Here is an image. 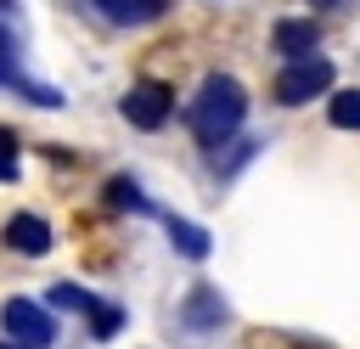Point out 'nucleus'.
I'll return each instance as SVG.
<instances>
[{
  "label": "nucleus",
  "mask_w": 360,
  "mask_h": 349,
  "mask_svg": "<svg viewBox=\"0 0 360 349\" xmlns=\"http://www.w3.org/2000/svg\"><path fill=\"white\" fill-rule=\"evenodd\" d=\"M259 146H264V141H236V146H231L225 158H214V169H219V174H236V169H242V163H248V158H253Z\"/></svg>",
  "instance_id": "nucleus-15"
},
{
  "label": "nucleus",
  "mask_w": 360,
  "mask_h": 349,
  "mask_svg": "<svg viewBox=\"0 0 360 349\" xmlns=\"http://www.w3.org/2000/svg\"><path fill=\"white\" fill-rule=\"evenodd\" d=\"M51 304H56V310H90L96 293H84V287H73V281H56V287H51Z\"/></svg>",
  "instance_id": "nucleus-14"
},
{
  "label": "nucleus",
  "mask_w": 360,
  "mask_h": 349,
  "mask_svg": "<svg viewBox=\"0 0 360 349\" xmlns=\"http://www.w3.org/2000/svg\"><path fill=\"white\" fill-rule=\"evenodd\" d=\"M163 231H169V242H174L180 259H208V253H214V236H208L202 225L180 220V214H163Z\"/></svg>",
  "instance_id": "nucleus-10"
},
{
  "label": "nucleus",
  "mask_w": 360,
  "mask_h": 349,
  "mask_svg": "<svg viewBox=\"0 0 360 349\" xmlns=\"http://www.w3.org/2000/svg\"><path fill=\"white\" fill-rule=\"evenodd\" d=\"M326 118H332V129H360V90H338Z\"/></svg>",
  "instance_id": "nucleus-12"
},
{
  "label": "nucleus",
  "mask_w": 360,
  "mask_h": 349,
  "mask_svg": "<svg viewBox=\"0 0 360 349\" xmlns=\"http://www.w3.org/2000/svg\"><path fill=\"white\" fill-rule=\"evenodd\" d=\"M101 197H107V208H129V214H152V203H146V191H141L135 180H124V174H112Z\"/></svg>",
  "instance_id": "nucleus-11"
},
{
  "label": "nucleus",
  "mask_w": 360,
  "mask_h": 349,
  "mask_svg": "<svg viewBox=\"0 0 360 349\" xmlns=\"http://www.w3.org/2000/svg\"><path fill=\"white\" fill-rule=\"evenodd\" d=\"M112 28H146V23H158L163 11H169V0H90Z\"/></svg>",
  "instance_id": "nucleus-7"
},
{
  "label": "nucleus",
  "mask_w": 360,
  "mask_h": 349,
  "mask_svg": "<svg viewBox=\"0 0 360 349\" xmlns=\"http://www.w3.org/2000/svg\"><path fill=\"white\" fill-rule=\"evenodd\" d=\"M242 118H248V90H242L231 73H208V79L197 84L191 107H186V124H191V135H197L202 152H219V146L242 129Z\"/></svg>",
  "instance_id": "nucleus-1"
},
{
  "label": "nucleus",
  "mask_w": 360,
  "mask_h": 349,
  "mask_svg": "<svg viewBox=\"0 0 360 349\" xmlns=\"http://www.w3.org/2000/svg\"><path fill=\"white\" fill-rule=\"evenodd\" d=\"M84 315H90V332H96V338H112V332L124 326V310H118V304H101V298H96Z\"/></svg>",
  "instance_id": "nucleus-13"
},
{
  "label": "nucleus",
  "mask_w": 360,
  "mask_h": 349,
  "mask_svg": "<svg viewBox=\"0 0 360 349\" xmlns=\"http://www.w3.org/2000/svg\"><path fill=\"white\" fill-rule=\"evenodd\" d=\"M0 349H17V343H0Z\"/></svg>",
  "instance_id": "nucleus-18"
},
{
  "label": "nucleus",
  "mask_w": 360,
  "mask_h": 349,
  "mask_svg": "<svg viewBox=\"0 0 360 349\" xmlns=\"http://www.w3.org/2000/svg\"><path fill=\"white\" fill-rule=\"evenodd\" d=\"M0 326H6V343H17V349H51L56 343V315L39 298H6Z\"/></svg>",
  "instance_id": "nucleus-2"
},
{
  "label": "nucleus",
  "mask_w": 360,
  "mask_h": 349,
  "mask_svg": "<svg viewBox=\"0 0 360 349\" xmlns=\"http://www.w3.org/2000/svg\"><path fill=\"white\" fill-rule=\"evenodd\" d=\"M309 6H338V0H309Z\"/></svg>",
  "instance_id": "nucleus-17"
},
{
  "label": "nucleus",
  "mask_w": 360,
  "mask_h": 349,
  "mask_svg": "<svg viewBox=\"0 0 360 349\" xmlns=\"http://www.w3.org/2000/svg\"><path fill=\"white\" fill-rule=\"evenodd\" d=\"M118 113H124L135 129H163V124H169V113H174V90H169V84H158V79L129 84V90H124V101H118Z\"/></svg>",
  "instance_id": "nucleus-4"
},
{
  "label": "nucleus",
  "mask_w": 360,
  "mask_h": 349,
  "mask_svg": "<svg viewBox=\"0 0 360 349\" xmlns=\"http://www.w3.org/2000/svg\"><path fill=\"white\" fill-rule=\"evenodd\" d=\"M270 45L292 62V56H309L315 45H321V23H309V17H281L276 23V34H270Z\"/></svg>",
  "instance_id": "nucleus-8"
},
{
  "label": "nucleus",
  "mask_w": 360,
  "mask_h": 349,
  "mask_svg": "<svg viewBox=\"0 0 360 349\" xmlns=\"http://www.w3.org/2000/svg\"><path fill=\"white\" fill-rule=\"evenodd\" d=\"M231 310H225V298H219V287H191V298H186V310H180V321L191 326V332H208V326H219Z\"/></svg>",
  "instance_id": "nucleus-9"
},
{
  "label": "nucleus",
  "mask_w": 360,
  "mask_h": 349,
  "mask_svg": "<svg viewBox=\"0 0 360 349\" xmlns=\"http://www.w3.org/2000/svg\"><path fill=\"white\" fill-rule=\"evenodd\" d=\"M0 84H11V90L28 96V101H45V107L62 101L51 84H34V79L22 73V34H17V23H0Z\"/></svg>",
  "instance_id": "nucleus-5"
},
{
  "label": "nucleus",
  "mask_w": 360,
  "mask_h": 349,
  "mask_svg": "<svg viewBox=\"0 0 360 349\" xmlns=\"http://www.w3.org/2000/svg\"><path fill=\"white\" fill-rule=\"evenodd\" d=\"M0 242L11 253H22V259H39V253H51V225L39 214H11L6 231H0Z\"/></svg>",
  "instance_id": "nucleus-6"
},
{
  "label": "nucleus",
  "mask_w": 360,
  "mask_h": 349,
  "mask_svg": "<svg viewBox=\"0 0 360 349\" xmlns=\"http://www.w3.org/2000/svg\"><path fill=\"white\" fill-rule=\"evenodd\" d=\"M332 73H338V68H332L326 56H315V51H309V56H292V62L276 73V101H281V107H304L309 96L332 90Z\"/></svg>",
  "instance_id": "nucleus-3"
},
{
  "label": "nucleus",
  "mask_w": 360,
  "mask_h": 349,
  "mask_svg": "<svg viewBox=\"0 0 360 349\" xmlns=\"http://www.w3.org/2000/svg\"><path fill=\"white\" fill-rule=\"evenodd\" d=\"M17 152H22V146H17V135L0 124V180H17Z\"/></svg>",
  "instance_id": "nucleus-16"
}]
</instances>
